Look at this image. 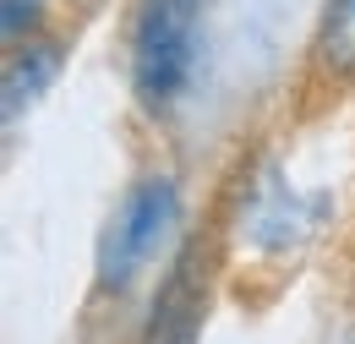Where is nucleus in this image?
<instances>
[{
    "mask_svg": "<svg viewBox=\"0 0 355 344\" xmlns=\"http://www.w3.org/2000/svg\"><path fill=\"white\" fill-rule=\"evenodd\" d=\"M180 224V186L170 170H148L121 191L115 214L98 235V257H93V295L104 301H126L137 284L153 273V262L164 257L170 235Z\"/></svg>",
    "mask_w": 355,
    "mask_h": 344,
    "instance_id": "1",
    "label": "nucleus"
},
{
    "mask_svg": "<svg viewBox=\"0 0 355 344\" xmlns=\"http://www.w3.org/2000/svg\"><path fill=\"white\" fill-rule=\"evenodd\" d=\"M306 71L322 93L355 87V0H322L306 44Z\"/></svg>",
    "mask_w": 355,
    "mask_h": 344,
    "instance_id": "4",
    "label": "nucleus"
},
{
    "mask_svg": "<svg viewBox=\"0 0 355 344\" xmlns=\"http://www.w3.org/2000/svg\"><path fill=\"white\" fill-rule=\"evenodd\" d=\"M0 33H6V44L44 33V0H0Z\"/></svg>",
    "mask_w": 355,
    "mask_h": 344,
    "instance_id": "5",
    "label": "nucleus"
},
{
    "mask_svg": "<svg viewBox=\"0 0 355 344\" xmlns=\"http://www.w3.org/2000/svg\"><path fill=\"white\" fill-rule=\"evenodd\" d=\"M197 22L202 0H137L132 11V93L148 115H170L197 71Z\"/></svg>",
    "mask_w": 355,
    "mask_h": 344,
    "instance_id": "2",
    "label": "nucleus"
},
{
    "mask_svg": "<svg viewBox=\"0 0 355 344\" xmlns=\"http://www.w3.org/2000/svg\"><path fill=\"white\" fill-rule=\"evenodd\" d=\"M66 66V49L49 33H33L22 44H6V83H0V110H6V131H17V121L44 98L55 77Z\"/></svg>",
    "mask_w": 355,
    "mask_h": 344,
    "instance_id": "3",
    "label": "nucleus"
}]
</instances>
